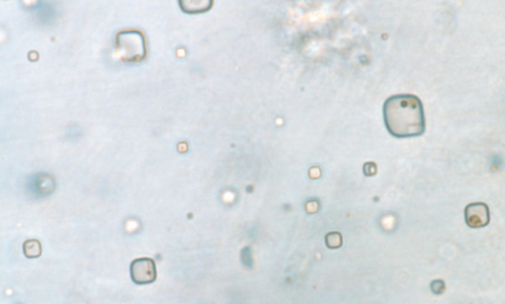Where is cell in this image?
Instances as JSON below:
<instances>
[{"instance_id":"obj_5","label":"cell","mask_w":505,"mask_h":304,"mask_svg":"<svg viewBox=\"0 0 505 304\" xmlns=\"http://www.w3.org/2000/svg\"><path fill=\"white\" fill-rule=\"evenodd\" d=\"M465 222L471 228H480L487 226L490 222L488 206L482 202L468 204L464 210Z\"/></svg>"},{"instance_id":"obj_10","label":"cell","mask_w":505,"mask_h":304,"mask_svg":"<svg viewBox=\"0 0 505 304\" xmlns=\"http://www.w3.org/2000/svg\"><path fill=\"white\" fill-rule=\"evenodd\" d=\"M340 243V237L336 233H332L328 235L327 238V243L329 246L332 247H337Z\"/></svg>"},{"instance_id":"obj_9","label":"cell","mask_w":505,"mask_h":304,"mask_svg":"<svg viewBox=\"0 0 505 304\" xmlns=\"http://www.w3.org/2000/svg\"><path fill=\"white\" fill-rule=\"evenodd\" d=\"M430 289L433 293L435 295L442 294L446 289L445 283L441 279H435L431 283Z\"/></svg>"},{"instance_id":"obj_8","label":"cell","mask_w":505,"mask_h":304,"mask_svg":"<svg viewBox=\"0 0 505 304\" xmlns=\"http://www.w3.org/2000/svg\"><path fill=\"white\" fill-rule=\"evenodd\" d=\"M240 260L245 266L248 268L252 267V259L250 247L246 246L242 249L240 252Z\"/></svg>"},{"instance_id":"obj_7","label":"cell","mask_w":505,"mask_h":304,"mask_svg":"<svg viewBox=\"0 0 505 304\" xmlns=\"http://www.w3.org/2000/svg\"><path fill=\"white\" fill-rule=\"evenodd\" d=\"M25 256L30 259L36 258L42 253V247L40 241L36 239L26 240L23 244Z\"/></svg>"},{"instance_id":"obj_3","label":"cell","mask_w":505,"mask_h":304,"mask_svg":"<svg viewBox=\"0 0 505 304\" xmlns=\"http://www.w3.org/2000/svg\"><path fill=\"white\" fill-rule=\"evenodd\" d=\"M130 273L132 281L137 284L153 282L156 278L155 262L148 258L135 259L130 265Z\"/></svg>"},{"instance_id":"obj_1","label":"cell","mask_w":505,"mask_h":304,"mask_svg":"<svg viewBox=\"0 0 505 304\" xmlns=\"http://www.w3.org/2000/svg\"><path fill=\"white\" fill-rule=\"evenodd\" d=\"M383 115L387 131L395 137H417L425 131L423 104L414 95L401 94L390 97L383 105Z\"/></svg>"},{"instance_id":"obj_2","label":"cell","mask_w":505,"mask_h":304,"mask_svg":"<svg viewBox=\"0 0 505 304\" xmlns=\"http://www.w3.org/2000/svg\"><path fill=\"white\" fill-rule=\"evenodd\" d=\"M115 43L119 58L124 62H139L146 56V40L144 34L139 30L120 31L116 35Z\"/></svg>"},{"instance_id":"obj_6","label":"cell","mask_w":505,"mask_h":304,"mask_svg":"<svg viewBox=\"0 0 505 304\" xmlns=\"http://www.w3.org/2000/svg\"><path fill=\"white\" fill-rule=\"evenodd\" d=\"M210 0H179L180 9L187 14H196L208 10L212 6Z\"/></svg>"},{"instance_id":"obj_4","label":"cell","mask_w":505,"mask_h":304,"mask_svg":"<svg viewBox=\"0 0 505 304\" xmlns=\"http://www.w3.org/2000/svg\"><path fill=\"white\" fill-rule=\"evenodd\" d=\"M54 178L46 172H38L32 175L27 180L28 191L36 197L41 198L50 195L55 190Z\"/></svg>"}]
</instances>
